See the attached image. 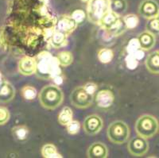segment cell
<instances>
[{
    "label": "cell",
    "instance_id": "1",
    "mask_svg": "<svg viewBox=\"0 0 159 158\" xmlns=\"http://www.w3.org/2000/svg\"><path fill=\"white\" fill-rule=\"evenodd\" d=\"M35 59L37 61L36 74L38 77L44 79H52L60 75L61 70L57 60L49 52L44 51L38 54Z\"/></svg>",
    "mask_w": 159,
    "mask_h": 158
},
{
    "label": "cell",
    "instance_id": "2",
    "mask_svg": "<svg viewBox=\"0 0 159 158\" xmlns=\"http://www.w3.org/2000/svg\"><path fill=\"white\" fill-rule=\"evenodd\" d=\"M39 102L45 109L54 110L61 105L64 100V94L57 85H46L38 95Z\"/></svg>",
    "mask_w": 159,
    "mask_h": 158
},
{
    "label": "cell",
    "instance_id": "3",
    "mask_svg": "<svg viewBox=\"0 0 159 158\" xmlns=\"http://www.w3.org/2000/svg\"><path fill=\"white\" fill-rule=\"evenodd\" d=\"M158 129V121L153 115H142L135 122V131L137 134L147 139L154 137L157 133Z\"/></svg>",
    "mask_w": 159,
    "mask_h": 158
},
{
    "label": "cell",
    "instance_id": "4",
    "mask_svg": "<svg viewBox=\"0 0 159 158\" xmlns=\"http://www.w3.org/2000/svg\"><path fill=\"white\" fill-rule=\"evenodd\" d=\"M111 11V0H90L87 6V16L89 22L99 25L107 12Z\"/></svg>",
    "mask_w": 159,
    "mask_h": 158
},
{
    "label": "cell",
    "instance_id": "5",
    "mask_svg": "<svg viewBox=\"0 0 159 158\" xmlns=\"http://www.w3.org/2000/svg\"><path fill=\"white\" fill-rule=\"evenodd\" d=\"M130 128L124 122L116 120L112 122L107 129L109 140L114 144L121 145L128 140L130 137Z\"/></svg>",
    "mask_w": 159,
    "mask_h": 158
},
{
    "label": "cell",
    "instance_id": "6",
    "mask_svg": "<svg viewBox=\"0 0 159 158\" xmlns=\"http://www.w3.org/2000/svg\"><path fill=\"white\" fill-rule=\"evenodd\" d=\"M71 103L80 109L88 108L92 104L93 95L88 93L84 87H77L70 94Z\"/></svg>",
    "mask_w": 159,
    "mask_h": 158
},
{
    "label": "cell",
    "instance_id": "7",
    "mask_svg": "<svg viewBox=\"0 0 159 158\" xmlns=\"http://www.w3.org/2000/svg\"><path fill=\"white\" fill-rule=\"evenodd\" d=\"M127 149L132 156H144L149 149V143L147 138L138 135L130 139L127 144Z\"/></svg>",
    "mask_w": 159,
    "mask_h": 158
},
{
    "label": "cell",
    "instance_id": "8",
    "mask_svg": "<svg viewBox=\"0 0 159 158\" xmlns=\"http://www.w3.org/2000/svg\"><path fill=\"white\" fill-rule=\"evenodd\" d=\"M139 14L143 18L152 19L159 15V6L155 0H143L139 7Z\"/></svg>",
    "mask_w": 159,
    "mask_h": 158
},
{
    "label": "cell",
    "instance_id": "9",
    "mask_svg": "<svg viewBox=\"0 0 159 158\" xmlns=\"http://www.w3.org/2000/svg\"><path fill=\"white\" fill-rule=\"evenodd\" d=\"M103 126V120L99 115H91L85 118L84 121L83 128L87 134L95 135L100 132Z\"/></svg>",
    "mask_w": 159,
    "mask_h": 158
},
{
    "label": "cell",
    "instance_id": "10",
    "mask_svg": "<svg viewBox=\"0 0 159 158\" xmlns=\"http://www.w3.org/2000/svg\"><path fill=\"white\" fill-rule=\"evenodd\" d=\"M78 24L73 18L69 15H62L57 22V30L69 35L76 29Z\"/></svg>",
    "mask_w": 159,
    "mask_h": 158
},
{
    "label": "cell",
    "instance_id": "11",
    "mask_svg": "<svg viewBox=\"0 0 159 158\" xmlns=\"http://www.w3.org/2000/svg\"><path fill=\"white\" fill-rule=\"evenodd\" d=\"M95 99L96 104L99 108L108 109L114 102L115 95L111 91L108 89H103L96 93Z\"/></svg>",
    "mask_w": 159,
    "mask_h": 158
},
{
    "label": "cell",
    "instance_id": "12",
    "mask_svg": "<svg viewBox=\"0 0 159 158\" xmlns=\"http://www.w3.org/2000/svg\"><path fill=\"white\" fill-rule=\"evenodd\" d=\"M18 72L23 75H31L36 73V59L31 56H24L20 60L18 65Z\"/></svg>",
    "mask_w": 159,
    "mask_h": 158
},
{
    "label": "cell",
    "instance_id": "13",
    "mask_svg": "<svg viewBox=\"0 0 159 158\" xmlns=\"http://www.w3.org/2000/svg\"><path fill=\"white\" fill-rule=\"evenodd\" d=\"M87 156L89 158H107L108 156V149L105 144L95 142L88 149Z\"/></svg>",
    "mask_w": 159,
    "mask_h": 158
},
{
    "label": "cell",
    "instance_id": "14",
    "mask_svg": "<svg viewBox=\"0 0 159 158\" xmlns=\"http://www.w3.org/2000/svg\"><path fill=\"white\" fill-rule=\"evenodd\" d=\"M120 18H121L120 15L110 11L102 18V19L99 22V25H100L104 30L108 32L117 25Z\"/></svg>",
    "mask_w": 159,
    "mask_h": 158
},
{
    "label": "cell",
    "instance_id": "15",
    "mask_svg": "<svg viewBox=\"0 0 159 158\" xmlns=\"http://www.w3.org/2000/svg\"><path fill=\"white\" fill-rule=\"evenodd\" d=\"M137 39L140 48L144 51L150 50L154 46L156 42L155 35L147 30L139 34Z\"/></svg>",
    "mask_w": 159,
    "mask_h": 158
},
{
    "label": "cell",
    "instance_id": "16",
    "mask_svg": "<svg viewBox=\"0 0 159 158\" xmlns=\"http://www.w3.org/2000/svg\"><path fill=\"white\" fill-rule=\"evenodd\" d=\"M15 96V89L7 81H2L0 84V102H9Z\"/></svg>",
    "mask_w": 159,
    "mask_h": 158
},
{
    "label": "cell",
    "instance_id": "17",
    "mask_svg": "<svg viewBox=\"0 0 159 158\" xmlns=\"http://www.w3.org/2000/svg\"><path fill=\"white\" fill-rule=\"evenodd\" d=\"M145 65L150 72L159 74V50L149 54L145 61Z\"/></svg>",
    "mask_w": 159,
    "mask_h": 158
},
{
    "label": "cell",
    "instance_id": "18",
    "mask_svg": "<svg viewBox=\"0 0 159 158\" xmlns=\"http://www.w3.org/2000/svg\"><path fill=\"white\" fill-rule=\"evenodd\" d=\"M12 135L14 138L19 142H23L28 139L29 137V129L27 126L24 125H18V126L13 127L11 129Z\"/></svg>",
    "mask_w": 159,
    "mask_h": 158
},
{
    "label": "cell",
    "instance_id": "19",
    "mask_svg": "<svg viewBox=\"0 0 159 158\" xmlns=\"http://www.w3.org/2000/svg\"><path fill=\"white\" fill-rule=\"evenodd\" d=\"M67 34L61 31H55L51 38V44L55 49H60L67 44Z\"/></svg>",
    "mask_w": 159,
    "mask_h": 158
},
{
    "label": "cell",
    "instance_id": "20",
    "mask_svg": "<svg viewBox=\"0 0 159 158\" xmlns=\"http://www.w3.org/2000/svg\"><path fill=\"white\" fill-rule=\"evenodd\" d=\"M58 122L61 126H67L69 122L73 120V113L70 107L65 106L58 115Z\"/></svg>",
    "mask_w": 159,
    "mask_h": 158
},
{
    "label": "cell",
    "instance_id": "21",
    "mask_svg": "<svg viewBox=\"0 0 159 158\" xmlns=\"http://www.w3.org/2000/svg\"><path fill=\"white\" fill-rule=\"evenodd\" d=\"M42 155L45 158H59L62 156L57 152L56 146L52 144H45L42 148Z\"/></svg>",
    "mask_w": 159,
    "mask_h": 158
},
{
    "label": "cell",
    "instance_id": "22",
    "mask_svg": "<svg viewBox=\"0 0 159 158\" xmlns=\"http://www.w3.org/2000/svg\"><path fill=\"white\" fill-rule=\"evenodd\" d=\"M127 10V0H111V11L121 15Z\"/></svg>",
    "mask_w": 159,
    "mask_h": 158
},
{
    "label": "cell",
    "instance_id": "23",
    "mask_svg": "<svg viewBox=\"0 0 159 158\" xmlns=\"http://www.w3.org/2000/svg\"><path fill=\"white\" fill-rule=\"evenodd\" d=\"M97 57L99 62L102 64H108L113 60L114 57V52L111 49L103 48L99 49L97 52Z\"/></svg>",
    "mask_w": 159,
    "mask_h": 158
},
{
    "label": "cell",
    "instance_id": "24",
    "mask_svg": "<svg viewBox=\"0 0 159 158\" xmlns=\"http://www.w3.org/2000/svg\"><path fill=\"white\" fill-rule=\"evenodd\" d=\"M58 63L61 66L67 67L69 66L73 61V56L71 52L69 51H62L57 53L56 56Z\"/></svg>",
    "mask_w": 159,
    "mask_h": 158
},
{
    "label": "cell",
    "instance_id": "25",
    "mask_svg": "<svg viewBox=\"0 0 159 158\" xmlns=\"http://www.w3.org/2000/svg\"><path fill=\"white\" fill-rule=\"evenodd\" d=\"M21 94L25 100L32 101L36 99L37 95H38V92H37L35 88L27 85V86H25L22 88Z\"/></svg>",
    "mask_w": 159,
    "mask_h": 158
},
{
    "label": "cell",
    "instance_id": "26",
    "mask_svg": "<svg viewBox=\"0 0 159 158\" xmlns=\"http://www.w3.org/2000/svg\"><path fill=\"white\" fill-rule=\"evenodd\" d=\"M123 18L125 24H126V26H127V29H134L135 27H137V25H139V17L135 15H133V14H130V15H126V16L123 17Z\"/></svg>",
    "mask_w": 159,
    "mask_h": 158
},
{
    "label": "cell",
    "instance_id": "27",
    "mask_svg": "<svg viewBox=\"0 0 159 158\" xmlns=\"http://www.w3.org/2000/svg\"><path fill=\"white\" fill-rule=\"evenodd\" d=\"M147 30L150 32L154 35L159 34V19L157 18L149 19V22L146 25Z\"/></svg>",
    "mask_w": 159,
    "mask_h": 158
},
{
    "label": "cell",
    "instance_id": "28",
    "mask_svg": "<svg viewBox=\"0 0 159 158\" xmlns=\"http://www.w3.org/2000/svg\"><path fill=\"white\" fill-rule=\"evenodd\" d=\"M66 129L69 134L75 135L79 133L80 129V124L78 121L72 120L66 126Z\"/></svg>",
    "mask_w": 159,
    "mask_h": 158
},
{
    "label": "cell",
    "instance_id": "29",
    "mask_svg": "<svg viewBox=\"0 0 159 158\" xmlns=\"http://www.w3.org/2000/svg\"><path fill=\"white\" fill-rule=\"evenodd\" d=\"M139 49H141L140 48V45H139V41H138L137 38H132L129 42L128 45L127 47V51L128 52V54H133L135 53L137 51H139Z\"/></svg>",
    "mask_w": 159,
    "mask_h": 158
},
{
    "label": "cell",
    "instance_id": "30",
    "mask_svg": "<svg viewBox=\"0 0 159 158\" xmlns=\"http://www.w3.org/2000/svg\"><path fill=\"white\" fill-rule=\"evenodd\" d=\"M86 16H87V15L85 14L84 11L83 10L80 9L75 10V11L72 13V15H71V17L76 21V22L77 24L82 23V22L84 21Z\"/></svg>",
    "mask_w": 159,
    "mask_h": 158
},
{
    "label": "cell",
    "instance_id": "31",
    "mask_svg": "<svg viewBox=\"0 0 159 158\" xmlns=\"http://www.w3.org/2000/svg\"><path fill=\"white\" fill-rule=\"evenodd\" d=\"M10 117L11 115L7 108L0 106V126L6 124L9 121Z\"/></svg>",
    "mask_w": 159,
    "mask_h": 158
},
{
    "label": "cell",
    "instance_id": "32",
    "mask_svg": "<svg viewBox=\"0 0 159 158\" xmlns=\"http://www.w3.org/2000/svg\"><path fill=\"white\" fill-rule=\"evenodd\" d=\"M126 64H127V66L128 68L134 69V68H137L138 65H139V61L133 55L128 54V56L126 58Z\"/></svg>",
    "mask_w": 159,
    "mask_h": 158
},
{
    "label": "cell",
    "instance_id": "33",
    "mask_svg": "<svg viewBox=\"0 0 159 158\" xmlns=\"http://www.w3.org/2000/svg\"><path fill=\"white\" fill-rule=\"evenodd\" d=\"M83 87L85 89V91L92 95H94V94L96 93V91L98 89L97 84L93 83V82H89V83H87Z\"/></svg>",
    "mask_w": 159,
    "mask_h": 158
},
{
    "label": "cell",
    "instance_id": "34",
    "mask_svg": "<svg viewBox=\"0 0 159 158\" xmlns=\"http://www.w3.org/2000/svg\"><path fill=\"white\" fill-rule=\"evenodd\" d=\"M2 81H3V79H2V73H1V72H0V84L2 83Z\"/></svg>",
    "mask_w": 159,
    "mask_h": 158
},
{
    "label": "cell",
    "instance_id": "35",
    "mask_svg": "<svg viewBox=\"0 0 159 158\" xmlns=\"http://www.w3.org/2000/svg\"><path fill=\"white\" fill-rule=\"evenodd\" d=\"M81 2H89L90 0H80Z\"/></svg>",
    "mask_w": 159,
    "mask_h": 158
},
{
    "label": "cell",
    "instance_id": "36",
    "mask_svg": "<svg viewBox=\"0 0 159 158\" xmlns=\"http://www.w3.org/2000/svg\"><path fill=\"white\" fill-rule=\"evenodd\" d=\"M157 18H158V19H159V15H158V16H157Z\"/></svg>",
    "mask_w": 159,
    "mask_h": 158
}]
</instances>
